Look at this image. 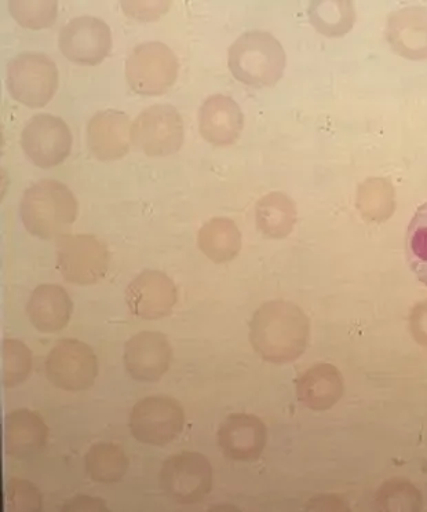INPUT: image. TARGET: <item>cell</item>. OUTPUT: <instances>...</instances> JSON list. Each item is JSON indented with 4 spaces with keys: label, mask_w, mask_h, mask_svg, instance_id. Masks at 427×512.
Masks as SVG:
<instances>
[{
    "label": "cell",
    "mask_w": 427,
    "mask_h": 512,
    "mask_svg": "<svg viewBox=\"0 0 427 512\" xmlns=\"http://www.w3.org/2000/svg\"><path fill=\"white\" fill-rule=\"evenodd\" d=\"M305 340V318L288 303H264L250 321L251 346L265 361L293 360L304 349Z\"/></svg>",
    "instance_id": "6da1fadb"
},
{
    "label": "cell",
    "mask_w": 427,
    "mask_h": 512,
    "mask_svg": "<svg viewBox=\"0 0 427 512\" xmlns=\"http://www.w3.org/2000/svg\"><path fill=\"white\" fill-rule=\"evenodd\" d=\"M78 200L67 185L42 179L25 190L20 204L21 221L29 234L42 240L61 239L78 218Z\"/></svg>",
    "instance_id": "7a4b0ae2"
},
{
    "label": "cell",
    "mask_w": 427,
    "mask_h": 512,
    "mask_svg": "<svg viewBox=\"0 0 427 512\" xmlns=\"http://www.w3.org/2000/svg\"><path fill=\"white\" fill-rule=\"evenodd\" d=\"M229 69L239 82L247 86H272L284 68V53L272 35L248 31L229 49Z\"/></svg>",
    "instance_id": "3957f363"
},
{
    "label": "cell",
    "mask_w": 427,
    "mask_h": 512,
    "mask_svg": "<svg viewBox=\"0 0 427 512\" xmlns=\"http://www.w3.org/2000/svg\"><path fill=\"white\" fill-rule=\"evenodd\" d=\"M7 89L28 108H43L58 89V68L47 54L21 53L7 65Z\"/></svg>",
    "instance_id": "277c9868"
},
{
    "label": "cell",
    "mask_w": 427,
    "mask_h": 512,
    "mask_svg": "<svg viewBox=\"0 0 427 512\" xmlns=\"http://www.w3.org/2000/svg\"><path fill=\"white\" fill-rule=\"evenodd\" d=\"M180 62L169 46L160 42L142 43L126 61V79L134 93L155 97L174 86Z\"/></svg>",
    "instance_id": "5b68a950"
},
{
    "label": "cell",
    "mask_w": 427,
    "mask_h": 512,
    "mask_svg": "<svg viewBox=\"0 0 427 512\" xmlns=\"http://www.w3.org/2000/svg\"><path fill=\"white\" fill-rule=\"evenodd\" d=\"M107 245L93 234H67L57 244L58 269L68 283L97 284L109 269Z\"/></svg>",
    "instance_id": "8992f818"
},
{
    "label": "cell",
    "mask_w": 427,
    "mask_h": 512,
    "mask_svg": "<svg viewBox=\"0 0 427 512\" xmlns=\"http://www.w3.org/2000/svg\"><path fill=\"white\" fill-rule=\"evenodd\" d=\"M185 412L180 402L167 396L142 398L130 415V430L141 444L166 446L184 430Z\"/></svg>",
    "instance_id": "52a82bcc"
},
{
    "label": "cell",
    "mask_w": 427,
    "mask_h": 512,
    "mask_svg": "<svg viewBox=\"0 0 427 512\" xmlns=\"http://www.w3.org/2000/svg\"><path fill=\"white\" fill-rule=\"evenodd\" d=\"M160 486L177 503H199L213 488V467L210 460L199 452L175 453L163 463Z\"/></svg>",
    "instance_id": "ba28073f"
},
{
    "label": "cell",
    "mask_w": 427,
    "mask_h": 512,
    "mask_svg": "<svg viewBox=\"0 0 427 512\" xmlns=\"http://www.w3.org/2000/svg\"><path fill=\"white\" fill-rule=\"evenodd\" d=\"M184 120L171 105H153L137 116L131 128L133 145L149 157H166L184 144Z\"/></svg>",
    "instance_id": "9c48e42d"
},
{
    "label": "cell",
    "mask_w": 427,
    "mask_h": 512,
    "mask_svg": "<svg viewBox=\"0 0 427 512\" xmlns=\"http://www.w3.org/2000/svg\"><path fill=\"white\" fill-rule=\"evenodd\" d=\"M46 375L58 389L89 390L98 376L96 353L82 340H60L46 358Z\"/></svg>",
    "instance_id": "30bf717a"
},
{
    "label": "cell",
    "mask_w": 427,
    "mask_h": 512,
    "mask_svg": "<svg viewBox=\"0 0 427 512\" xmlns=\"http://www.w3.org/2000/svg\"><path fill=\"white\" fill-rule=\"evenodd\" d=\"M21 146L35 166L53 168L71 153L72 133L61 117L40 113L25 124Z\"/></svg>",
    "instance_id": "8fae6325"
},
{
    "label": "cell",
    "mask_w": 427,
    "mask_h": 512,
    "mask_svg": "<svg viewBox=\"0 0 427 512\" xmlns=\"http://www.w3.org/2000/svg\"><path fill=\"white\" fill-rule=\"evenodd\" d=\"M58 46L65 58L80 65H98L112 50V32L97 17L72 18L61 28Z\"/></svg>",
    "instance_id": "7c38bea8"
},
{
    "label": "cell",
    "mask_w": 427,
    "mask_h": 512,
    "mask_svg": "<svg viewBox=\"0 0 427 512\" xmlns=\"http://www.w3.org/2000/svg\"><path fill=\"white\" fill-rule=\"evenodd\" d=\"M124 367L138 382L153 383L169 371L173 347L160 332L144 331L134 335L124 346Z\"/></svg>",
    "instance_id": "4fadbf2b"
},
{
    "label": "cell",
    "mask_w": 427,
    "mask_h": 512,
    "mask_svg": "<svg viewBox=\"0 0 427 512\" xmlns=\"http://www.w3.org/2000/svg\"><path fill=\"white\" fill-rule=\"evenodd\" d=\"M126 301L134 316L142 320H159L169 316L177 305V285L166 273L145 270L131 281Z\"/></svg>",
    "instance_id": "5bb4252c"
},
{
    "label": "cell",
    "mask_w": 427,
    "mask_h": 512,
    "mask_svg": "<svg viewBox=\"0 0 427 512\" xmlns=\"http://www.w3.org/2000/svg\"><path fill=\"white\" fill-rule=\"evenodd\" d=\"M218 445L228 459L254 462L264 452L268 431L264 422L250 413H232L218 429Z\"/></svg>",
    "instance_id": "9a60e30c"
},
{
    "label": "cell",
    "mask_w": 427,
    "mask_h": 512,
    "mask_svg": "<svg viewBox=\"0 0 427 512\" xmlns=\"http://www.w3.org/2000/svg\"><path fill=\"white\" fill-rule=\"evenodd\" d=\"M133 122L124 112L102 111L87 124L86 138L91 155L102 162L123 159L130 151Z\"/></svg>",
    "instance_id": "2e32d148"
},
{
    "label": "cell",
    "mask_w": 427,
    "mask_h": 512,
    "mask_svg": "<svg viewBox=\"0 0 427 512\" xmlns=\"http://www.w3.org/2000/svg\"><path fill=\"white\" fill-rule=\"evenodd\" d=\"M244 127L242 108L232 97L215 94L199 111L200 134L208 144L229 146L239 140Z\"/></svg>",
    "instance_id": "e0dca14e"
},
{
    "label": "cell",
    "mask_w": 427,
    "mask_h": 512,
    "mask_svg": "<svg viewBox=\"0 0 427 512\" xmlns=\"http://www.w3.org/2000/svg\"><path fill=\"white\" fill-rule=\"evenodd\" d=\"M74 302L57 284H42L31 294L27 305L29 321L42 334H56L69 324Z\"/></svg>",
    "instance_id": "ac0fdd59"
},
{
    "label": "cell",
    "mask_w": 427,
    "mask_h": 512,
    "mask_svg": "<svg viewBox=\"0 0 427 512\" xmlns=\"http://www.w3.org/2000/svg\"><path fill=\"white\" fill-rule=\"evenodd\" d=\"M49 427L31 409H14L5 418V448L14 459H29L45 448Z\"/></svg>",
    "instance_id": "d6986e66"
},
{
    "label": "cell",
    "mask_w": 427,
    "mask_h": 512,
    "mask_svg": "<svg viewBox=\"0 0 427 512\" xmlns=\"http://www.w3.org/2000/svg\"><path fill=\"white\" fill-rule=\"evenodd\" d=\"M200 251L214 263L231 262L242 250V233L229 218H213L197 233Z\"/></svg>",
    "instance_id": "ffe728a7"
},
{
    "label": "cell",
    "mask_w": 427,
    "mask_h": 512,
    "mask_svg": "<svg viewBox=\"0 0 427 512\" xmlns=\"http://www.w3.org/2000/svg\"><path fill=\"white\" fill-rule=\"evenodd\" d=\"M86 471L93 481L115 484L122 481L129 470V459L122 446L112 442H98L86 453Z\"/></svg>",
    "instance_id": "44dd1931"
},
{
    "label": "cell",
    "mask_w": 427,
    "mask_h": 512,
    "mask_svg": "<svg viewBox=\"0 0 427 512\" xmlns=\"http://www.w3.org/2000/svg\"><path fill=\"white\" fill-rule=\"evenodd\" d=\"M257 226L259 232L269 239L287 236L294 223V208L291 201L281 193H270L257 204Z\"/></svg>",
    "instance_id": "7402d4cb"
},
{
    "label": "cell",
    "mask_w": 427,
    "mask_h": 512,
    "mask_svg": "<svg viewBox=\"0 0 427 512\" xmlns=\"http://www.w3.org/2000/svg\"><path fill=\"white\" fill-rule=\"evenodd\" d=\"M407 256L412 272L427 287V203L418 207L408 225Z\"/></svg>",
    "instance_id": "603a6c76"
},
{
    "label": "cell",
    "mask_w": 427,
    "mask_h": 512,
    "mask_svg": "<svg viewBox=\"0 0 427 512\" xmlns=\"http://www.w3.org/2000/svg\"><path fill=\"white\" fill-rule=\"evenodd\" d=\"M32 372V351L24 342L6 339L2 343V376L7 389L24 383Z\"/></svg>",
    "instance_id": "cb8c5ba5"
},
{
    "label": "cell",
    "mask_w": 427,
    "mask_h": 512,
    "mask_svg": "<svg viewBox=\"0 0 427 512\" xmlns=\"http://www.w3.org/2000/svg\"><path fill=\"white\" fill-rule=\"evenodd\" d=\"M9 12L21 27L29 29L49 28L56 23L58 16L57 2H9Z\"/></svg>",
    "instance_id": "d4e9b609"
},
{
    "label": "cell",
    "mask_w": 427,
    "mask_h": 512,
    "mask_svg": "<svg viewBox=\"0 0 427 512\" xmlns=\"http://www.w3.org/2000/svg\"><path fill=\"white\" fill-rule=\"evenodd\" d=\"M6 504L9 511H42V493L32 482L10 479L6 488Z\"/></svg>",
    "instance_id": "484cf974"
},
{
    "label": "cell",
    "mask_w": 427,
    "mask_h": 512,
    "mask_svg": "<svg viewBox=\"0 0 427 512\" xmlns=\"http://www.w3.org/2000/svg\"><path fill=\"white\" fill-rule=\"evenodd\" d=\"M171 2H123V10L127 16L138 20H156L167 12Z\"/></svg>",
    "instance_id": "4316f807"
},
{
    "label": "cell",
    "mask_w": 427,
    "mask_h": 512,
    "mask_svg": "<svg viewBox=\"0 0 427 512\" xmlns=\"http://www.w3.org/2000/svg\"><path fill=\"white\" fill-rule=\"evenodd\" d=\"M62 511H108V507L98 497L76 496L62 506Z\"/></svg>",
    "instance_id": "83f0119b"
}]
</instances>
